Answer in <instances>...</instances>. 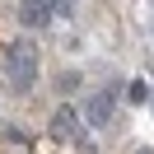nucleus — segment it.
Here are the masks:
<instances>
[{
	"mask_svg": "<svg viewBox=\"0 0 154 154\" xmlns=\"http://www.w3.org/2000/svg\"><path fill=\"white\" fill-rule=\"evenodd\" d=\"M10 75H14L19 89H28V79L38 75V56H28L23 47H14V51H10Z\"/></svg>",
	"mask_w": 154,
	"mask_h": 154,
	"instance_id": "1",
	"label": "nucleus"
},
{
	"mask_svg": "<svg viewBox=\"0 0 154 154\" xmlns=\"http://www.w3.org/2000/svg\"><path fill=\"white\" fill-rule=\"evenodd\" d=\"M145 154H149V149H145Z\"/></svg>",
	"mask_w": 154,
	"mask_h": 154,
	"instance_id": "4",
	"label": "nucleus"
},
{
	"mask_svg": "<svg viewBox=\"0 0 154 154\" xmlns=\"http://www.w3.org/2000/svg\"><path fill=\"white\" fill-rule=\"evenodd\" d=\"M23 23L28 28H42L47 23V0H23Z\"/></svg>",
	"mask_w": 154,
	"mask_h": 154,
	"instance_id": "3",
	"label": "nucleus"
},
{
	"mask_svg": "<svg viewBox=\"0 0 154 154\" xmlns=\"http://www.w3.org/2000/svg\"><path fill=\"white\" fill-rule=\"evenodd\" d=\"M56 131H61V135H70L75 145H84V149H89V135L79 131V117H75V112H56Z\"/></svg>",
	"mask_w": 154,
	"mask_h": 154,
	"instance_id": "2",
	"label": "nucleus"
}]
</instances>
